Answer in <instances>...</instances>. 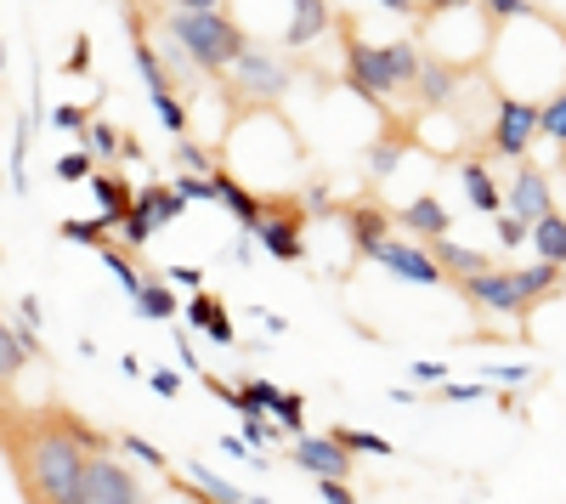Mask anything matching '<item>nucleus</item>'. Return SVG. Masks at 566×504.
<instances>
[{
	"label": "nucleus",
	"instance_id": "nucleus-1",
	"mask_svg": "<svg viewBox=\"0 0 566 504\" xmlns=\"http://www.w3.org/2000/svg\"><path fill=\"white\" fill-rule=\"evenodd\" d=\"M0 453H7L23 504H69L85 487V453L63 426V402L18 408L7 397L0 402Z\"/></svg>",
	"mask_w": 566,
	"mask_h": 504
},
{
	"label": "nucleus",
	"instance_id": "nucleus-2",
	"mask_svg": "<svg viewBox=\"0 0 566 504\" xmlns=\"http://www.w3.org/2000/svg\"><path fill=\"white\" fill-rule=\"evenodd\" d=\"M159 34L176 40L205 80H221L250 52V29L232 12H159Z\"/></svg>",
	"mask_w": 566,
	"mask_h": 504
},
{
	"label": "nucleus",
	"instance_id": "nucleus-3",
	"mask_svg": "<svg viewBox=\"0 0 566 504\" xmlns=\"http://www.w3.org/2000/svg\"><path fill=\"white\" fill-rule=\"evenodd\" d=\"M290 85H295V63H283L261 40H250V52L221 74V108H227L232 125L250 119V114H272L283 97H290Z\"/></svg>",
	"mask_w": 566,
	"mask_h": 504
},
{
	"label": "nucleus",
	"instance_id": "nucleus-4",
	"mask_svg": "<svg viewBox=\"0 0 566 504\" xmlns=\"http://www.w3.org/2000/svg\"><path fill=\"white\" fill-rule=\"evenodd\" d=\"M470 306H482V312H499V317H522L533 312V306H544L555 290H560V266H549V261H533V266H493V272H482V279H464V284H453Z\"/></svg>",
	"mask_w": 566,
	"mask_h": 504
},
{
	"label": "nucleus",
	"instance_id": "nucleus-5",
	"mask_svg": "<svg viewBox=\"0 0 566 504\" xmlns=\"http://www.w3.org/2000/svg\"><path fill=\"white\" fill-rule=\"evenodd\" d=\"M335 34H340V52H346V85L374 114H391L397 85H391V69H386V45H368L352 18H335Z\"/></svg>",
	"mask_w": 566,
	"mask_h": 504
},
{
	"label": "nucleus",
	"instance_id": "nucleus-6",
	"mask_svg": "<svg viewBox=\"0 0 566 504\" xmlns=\"http://www.w3.org/2000/svg\"><path fill=\"white\" fill-rule=\"evenodd\" d=\"M306 221H312V204H306L301 193H272V199H261L255 244H261L272 261H301V255H306Z\"/></svg>",
	"mask_w": 566,
	"mask_h": 504
},
{
	"label": "nucleus",
	"instance_id": "nucleus-7",
	"mask_svg": "<svg viewBox=\"0 0 566 504\" xmlns=\"http://www.w3.org/2000/svg\"><path fill=\"white\" fill-rule=\"evenodd\" d=\"M176 216H187V199L170 188V181H142L136 188V204H130V216L119 221V244L136 255L142 244H148L159 227H170Z\"/></svg>",
	"mask_w": 566,
	"mask_h": 504
},
{
	"label": "nucleus",
	"instance_id": "nucleus-8",
	"mask_svg": "<svg viewBox=\"0 0 566 504\" xmlns=\"http://www.w3.org/2000/svg\"><path fill=\"white\" fill-rule=\"evenodd\" d=\"M533 136H538V103H527V97H499V103H493L488 154H499V159H527Z\"/></svg>",
	"mask_w": 566,
	"mask_h": 504
},
{
	"label": "nucleus",
	"instance_id": "nucleus-9",
	"mask_svg": "<svg viewBox=\"0 0 566 504\" xmlns=\"http://www.w3.org/2000/svg\"><path fill=\"white\" fill-rule=\"evenodd\" d=\"M504 210L515 221H527V227L555 210V181H549V170L538 159H515V176H510V188H504Z\"/></svg>",
	"mask_w": 566,
	"mask_h": 504
},
{
	"label": "nucleus",
	"instance_id": "nucleus-10",
	"mask_svg": "<svg viewBox=\"0 0 566 504\" xmlns=\"http://www.w3.org/2000/svg\"><path fill=\"white\" fill-rule=\"evenodd\" d=\"M85 493L97 504H154L148 487L136 482L130 465H119L114 453H97V460H85Z\"/></svg>",
	"mask_w": 566,
	"mask_h": 504
},
{
	"label": "nucleus",
	"instance_id": "nucleus-11",
	"mask_svg": "<svg viewBox=\"0 0 566 504\" xmlns=\"http://www.w3.org/2000/svg\"><path fill=\"white\" fill-rule=\"evenodd\" d=\"M368 261H380L386 272H391V279H402V284H419V290H431V284H448L442 279V266L431 261V250H424V244H413V239H386L380 250H374Z\"/></svg>",
	"mask_w": 566,
	"mask_h": 504
},
{
	"label": "nucleus",
	"instance_id": "nucleus-12",
	"mask_svg": "<svg viewBox=\"0 0 566 504\" xmlns=\"http://www.w3.org/2000/svg\"><path fill=\"white\" fill-rule=\"evenodd\" d=\"M290 460L306 471V476H317V482H352V453L335 442V437H295L290 442Z\"/></svg>",
	"mask_w": 566,
	"mask_h": 504
},
{
	"label": "nucleus",
	"instance_id": "nucleus-13",
	"mask_svg": "<svg viewBox=\"0 0 566 504\" xmlns=\"http://www.w3.org/2000/svg\"><path fill=\"white\" fill-rule=\"evenodd\" d=\"M391 221L402 227V239H424V244H437V239H448L453 233V216H448V204L437 199V193H419V199H408L402 210H391Z\"/></svg>",
	"mask_w": 566,
	"mask_h": 504
},
{
	"label": "nucleus",
	"instance_id": "nucleus-14",
	"mask_svg": "<svg viewBox=\"0 0 566 504\" xmlns=\"http://www.w3.org/2000/svg\"><path fill=\"white\" fill-rule=\"evenodd\" d=\"M340 221H346V233H352V250L368 261L374 250H380L386 239H391V210H380L374 199H357V204H340Z\"/></svg>",
	"mask_w": 566,
	"mask_h": 504
},
{
	"label": "nucleus",
	"instance_id": "nucleus-15",
	"mask_svg": "<svg viewBox=\"0 0 566 504\" xmlns=\"http://www.w3.org/2000/svg\"><path fill=\"white\" fill-rule=\"evenodd\" d=\"M210 193H216V204L239 221V233H250L255 239V227H261V193H250L239 176H232L227 165H216L210 170Z\"/></svg>",
	"mask_w": 566,
	"mask_h": 504
},
{
	"label": "nucleus",
	"instance_id": "nucleus-16",
	"mask_svg": "<svg viewBox=\"0 0 566 504\" xmlns=\"http://www.w3.org/2000/svg\"><path fill=\"white\" fill-rule=\"evenodd\" d=\"M459 85H464V69H453V63H442V57H424V69H419V80H413V103H419L424 114H437V108H448V103L459 97Z\"/></svg>",
	"mask_w": 566,
	"mask_h": 504
},
{
	"label": "nucleus",
	"instance_id": "nucleus-17",
	"mask_svg": "<svg viewBox=\"0 0 566 504\" xmlns=\"http://www.w3.org/2000/svg\"><path fill=\"white\" fill-rule=\"evenodd\" d=\"M328 29H335V7L328 0H290V34H283V45L301 52V45L323 40Z\"/></svg>",
	"mask_w": 566,
	"mask_h": 504
},
{
	"label": "nucleus",
	"instance_id": "nucleus-18",
	"mask_svg": "<svg viewBox=\"0 0 566 504\" xmlns=\"http://www.w3.org/2000/svg\"><path fill=\"white\" fill-rule=\"evenodd\" d=\"M431 261L442 266V279H453V284H464V279H482V272H493V266H499V261H493V255H482V250L453 244V233L431 244Z\"/></svg>",
	"mask_w": 566,
	"mask_h": 504
},
{
	"label": "nucleus",
	"instance_id": "nucleus-19",
	"mask_svg": "<svg viewBox=\"0 0 566 504\" xmlns=\"http://www.w3.org/2000/svg\"><path fill=\"white\" fill-rule=\"evenodd\" d=\"M187 324H193V329H205L216 346H239V329H232V317H227V306L210 295V290H193V295H187Z\"/></svg>",
	"mask_w": 566,
	"mask_h": 504
},
{
	"label": "nucleus",
	"instance_id": "nucleus-20",
	"mask_svg": "<svg viewBox=\"0 0 566 504\" xmlns=\"http://www.w3.org/2000/svg\"><path fill=\"white\" fill-rule=\"evenodd\" d=\"M408 143H413V130H402V119H397V114H386V136L363 148V170H368L374 181H386V176L397 170V159L408 154Z\"/></svg>",
	"mask_w": 566,
	"mask_h": 504
},
{
	"label": "nucleus",
	"instance_id": "nucleus-21",
	"mask_svg": "<svg viewBox=\"0 0 566 504\" xmlns=\"http://www.w3.org/2000/svg\"><path fill=\"white\" fill-rule=\"evenodd\" d=\"M91 193H97V204H103V216L114 221V233H119V221L130 216V204H136V188L119 176V170H91Z\"/></svg>",
	"mask_w": 566,
	"mask_h": 504
},
{
	"label": "nucleus",
	"instance_id": "nucleus-22",
	"mask_svg": "<svg viewBox=\"0 0 566 504\" xmlns=\"http://www.w3.org/2000/svg\"><path fill=\"white\" fill-rule=\"evenodd\" d=\"M459 176H464V199H470V210L499 216V204H504V188L493 181L488 159H464V165H459Z\"/></svg>",
	"mask_w": 566,
	"mask_h": 504
},
{
	"label": "nucleus",
	"instance_id": "nucleus-23",
	"mask_svg": "<svg viewBox=\"0 0 566 504\" xmlns=\"http://www.w3.org/2000/svg\"><path fill=\"white\" fill-rule=\"evenodd\" d=\"M29 351H23V340H18V329L7 324V317H0V402H7L12 391H18V375L29 369Z\"/></svg>",
	"mask_w": 566,
	"mask_h": 504
},
{
	"label": "nucleus",
	"instance_id": "nucleus-24",
	"mask_svg": "<svg viewBox=\"0 0 566 504\" xmlns=\"http://www.w3.org/2000/svg\"><path fill=\"white\" fill-rule=\"evenodd\" d=\"M130 301H136V317H148V324H170V317L181 312V301L165 279H142V290Z\"/></svg>",
	"mask_w": 566,
	"mask_h": 504
},
{
	"label": "nucleus",
	"instance_id": "nucleus-25",
	"mask_svg": "<svg viewBox=\"0 0 566 504\" xmlns=\"http://www.w3.org/2000/svg\"><path fill=\"white\" fill-rule=\"evenodd\" d=\"M533 250H538V261H549V266H560L566 272V216L560 210H549L544 221H533Z\"/></svg>",
	"mask_w": 566,
	"mask_h": 504
},
{
	"label": "nucleus",
	"instance_id": "nucleus-26",
	"mask_svg": "<svg viewBox=\"0 0 566 504\" xmlns=\"http://www.w3.org/2000/svg\"><path fill=\"white\" fill-rule=\"evenodd\" d=\"M108 233H114V221H108V216H69V221L57 227V239H69V244H91V250H103Z\"/></svg>",
	"mask_w": 566,
	"mask_h": 504
},
{
	"label": "nucleus",
	"instance_id": "nucleus-27",
	"mask_svg": "<svg viewBox=\"0 0 566 504\" xmlns=\"http://www.w3.org/2000/svg\"><path fill=\"white\" fill-rule=\"evenodd\" d=\"M97 255H103V266H108L114 279H119V290H125V295H136V290H142V279H148V272L136 266V255H130L125 244H103Z\"/></svg>",
	"mask_w": 566,
	"mask_h": 504
},
{
	"label": "nucleus",
	"instance_id": "nucleus-28",
	"mask_svg": "<svg viewBox=\"0 0 566 504\" xmlns=\"http://www.w3.org/2000/svg\"><path fill=\"white\" fill-rule=\"evenodd\" d=\"M328 437H335L346 453H352V460H357V453H374V460H391V442L380 437V431H357V426H335V431H328Z\"/></svg>",
	"mask_w": 566,
	"mask_h": 504
},
{
	"label": "nucleus",
	"instance_id": "nucleus-29",
	"mask_svg": "<svg viewBox=\"0 0 566 504\" xmlns=\"http://www.w3.org/2000/svg\"><path fill=\"white\" fill-rule=\"evenodd\" d=\"M266 420H277L283 437H306V397H301V391H277V402H272Z\"/></svg>",
	"mask_w": 566,
	"mask_h": 504
},
{
	"label": "nucleus",
	"instance_id": "nucleus-30",
	"mask_svg": "<svg viewBox=\"0 0 566 504\" xmlns=\"http://www.w3.org/2000/svg\"><path fill=\"white\" fill-rule=\"evenodd\" d=\"M114 453H125V460L130 465H148V471H170V460H165V453L148 442V437H136V431H119L114 437Z\"/></svg>",
	"mask_w": 566,
	"mask_h": 504
},
{
	"label": "nucleus",
	"instance_id": "nucleus-31",
	"mask_svg": "<svg viewBox=\"0 0 566 504\" xmlns=\"http://www.w3.org/2000/svg\"><path fill=\"white\" fill-rule=\"evenodd\" d=\"M148 103H154V114L165 119V130H170V136H193V114H187V103L176 97V91H154Z\"/></svg>",
	"mask_w": 566,
	"mask_h": 504
},
{
	"label": "nucleus",
	"instance_id": "nucleus-32",
	"mask_svg": "<svg viewBox=\"0 0 566 504\" xmlns=\"http://www.w3.org/2000/svg\"><path fill=\"white\" fill-rule=\"evenodd\" d=\"M170 159H176L181 176H210V170H216V154H210L205 143H193V136H176V154H170Z\"/></svg>",
	"mask_w": 566,
	"mask_h": 504
},
{
	"label": "nucleus",
	"instance_id": "nucleus-33",
	"mask_svg": "<svg viewBox=\"0 0 566 504\" xmlns=\"http://www.w3.org/2000/svg\"><path fill=\"white\" fill-rule=\"evenodd\" d=\"M119 136H125L119 125H108V119H91L80 143H85V154H91V159H119Z\"/></svg>",
	"mask_w": 566,
	"mask_h": 504
},
{
	"label": "nucleus",
	"instance_id": "nucleus-34",
	"mask_svg": "<svg viewBox=\"0 0 566 504\" xmlns=\"http://www.w3.org/2000/svg\"><path fill=\"white\" fill-rule=\"evenodd\" d=\"M538 136H549V143L566 154V91H555V97L538 108Z\"/></svg>",
	"mask_w": 566,
	"mask_h": 504
},
{
	"label": "nucleus",
	"instance_id": "nucleus-35",
	"mask_svg": "<svg viewBox=\"0 0 566 504\" xmlns=\"http://www.w3.org/2000/svg\"><path fill=\"white\" fill-rule=\"evenodd\" d=\"M482 7H488V18L504 29L510 18H544L538 7H533V0H482Z\"/></svg>",
	"mask_w": 566,
	"mask_h": 504
},
{
	"label": "nucleus",
	"instance_id": "nucleus-36",
	"mask_svg": "<svg viewBox=\"0 0 566 504\" xmlns=\"http://www.w3.org/2000/svg\"><path fill=\"white\" fill-rule=\"evenodd\" d=\"M170 188H176L187 204H216V193H210V176H181V170H176Z\"/></svg>",
	"mask_w": 566,
	"mask_h": 504
},
{
	"label": "nucleus",
	"instance_id": "nucleus-37",
	"mask_svg": "<svg viewBox=\"0 0 566 504\" xmlns=\"http://www.w3.org/2000/svg\"><path fill=\"white\" fill-rule=\"evenodd\" d=\"M493 227H499V244H504V250H522V244H527V233H533V227H527V221H515L510 210H504V216H493Z\"/></svg>",
	"mask_w": 566,
	"mask_h": 504
},
{
	"label": "nucleus",
	"instance_id": "nucleus-38",
	"mask_svg": "<svg viewBox=\"0 0 566 504\" xmlns=\"http://www.w3.org/2000/svg\"><path fill=\"white\" fill-rule=\"evenodd\" d=\"M91 170H97V159H91L85 148L69 154V159H57V181H91Z\"/></svg>",
	"mask_w": 566,
	"mask_h": 504
},
{
	"label": "nucleus",
	"instance_id": "nucleus-39",
	"mask_svg": "<svg viewBox=\"0 0 566 504\" xmlns=\"http://www.w3.org/2000/svg\"><path fill=\"white\" fill-rule=\"evenodd\" d=\"M85 119H91V108H80V103L52 108V125H63V130H74V136H85Z\"/></svg>",
	"mask_w": 566,
	"mask_h": 504
},
{
	"label": "nucleus",
	"instance_id": "nucleus-40",
	"mask_svg": "<svg viewBox=\"0 0 566 504\" xmlns=\"http://www.w3.org/2000/svg\"><path fill=\"white\" fill-rule=\"evenodd\" d=\"M244 437H250V442H277L283 431H277V420H266V414H244Z\"/></svg>",
	"mask_w": 566,
	"mask_h": 504
},
{
	"label": "nucleus",
	"instance_id": "nucleus-41",
	"mask_svg": "<svg viewBox=\"0 0 566 504\" xmlns=\"http://www.w3.org/2000/svg\"><path fill=\"white\" fill-rule=\"evenodd\" d=\"M323 504H363V493H352V482H317Z\"/></svg>",
	"mask_w": 566,
	"mask_h": 504
},
{
	"label": "nucleus",
	"instance_id": "nucleus-42",
	"mask_svg": "<svg viewBox=\"0 0 566 504\" xmlns=\"http://www.w3.org/2000/svg\"><path fill=\"white\" fill-rule=\"evenodd\" d=\"M165 284H170V290H205V272H199V266H170Z\"/></svg>",
	"mask_w": 566,
	"mask_h": 504
},
{
	"label": "nucleus",
	"instance_id": "nucleus-43",
	"mask_svg": "<svg viewBox=\"0 0 566 504\" xmlns=\"http://www.w3.org/2000/svg\"><path fill=\"white\" fill-rule=\"evenodd\" d=\"M165 12H221V0H159Z\"/></svg>",
	"mask_w": 566,
	"mask_h": 504
},
{
	"label": "nucleus",
	"instance_id": "nucleus-44",
	"mask_svg": "<svg viewBox=\"0 0 566 504\" xmlns=\"http://www.w3.org/2000/svg\"><path fill=\"white\" fill-rule=\"evenodd\" d=\"M442 397H448V402H482L488 391H482V386H442Z\"/></svg>",
	"mask_w": 566,
	"mask_h": 504
},
{
	"label": "nucleus",
	"instance_id": "nucleus-45",
	"mask_svg": "<svg viewBox=\"0 0 566 504\" xmlns=\"http://www.w3.org/2000/svg\"><path fill=\"white\" fill-rule=\"evenodd\" d=\"M148 380H154V391H159V397H176V391H181V380H176L170 369H154Z\"/></svg>",
	"mask_w": 566,
	"mask_h": 504
},
{
	"label": "nucleus",
	"instance_id": "nucleus-46",
	"mask_svg": "<svg viewBox=\"0 0 566 504\" xmlns=\"http://www.w3.org/2000/svg\"><path fill=\"white\" fill-rule=\"evenodd\" d=\"M488 380H504V386H515V380H527V369H515V363H510V369H499V363H493V369H488Z\"/></svg>",
	"mask_w": 566,
	"mask_h": 504
},
{
	"label": "nucleus",
	"instance_id": "nucleus-47",
	"mask_svg": "<svg viewBox=\"0 0 566 504\" xmlns=\"http://www.w3.org/2000/svg\"><path fill=\"white\" fill-rule=\"evenodd\" d=\"M413 375H419V380H442L448 369H442V363H413Z\"/></svg>",
	"mask_w": 566,
	"mask_h": 504
},
{
	"label": "nucleus",
	"instance_id": "nucleus-48",
	"mask_svg": "<svg viewBox=\"0 0 566 504\" xmlns=\"http://www.w3.org/2000/svg\"><path fill=\"white\" fill-rule=\"evenodd\" d=\"M119 159H136L142 165V143H136V136H119Z\"/></svg>",
	"mask_w": 566,
	"mask_h": 504
},
{
	"label": "nucleus",
	"instance_id": "nucleus-49",
	"mask_svg": "<svg viewBox=\"0 0 566 504\" xmlns=\"http://www.w3.org/2000/svg\"><path fill=\"white\" fill-rule=\"evenodd\" d=\"M380 7H386V12H413L419 0H380Z\"/></svg>",
	"mask_w": 566,
	"mask_h": 504
}]
</instances>
